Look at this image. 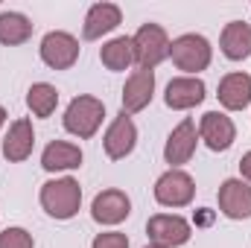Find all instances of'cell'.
I'll return each mask as SVG.
<instances>
[{"mask_svg":"<svg viewBox=\"0 0 251 248\" xmlns=\"http://www.w3.org/2000/svg\"><path fill=\"white\" fill-rule=\"evenodd\" d=\"M131 47L137 70H155L164 59H170V35L161 24H143L131 35Z\"/></svg>","mask_w":251,"mask_h":248,"instance_id":"cell-1","label":"cell"},{"mask_svg":"<svg viewBox=\"0 0 251 248\" xmlns=\"http://www.w3.org/2000/svg\"><path fill=\"white\" fill-rule=\"evenodd\" d=\"M79 204H82V187L70 175L53 178L41 187V207L53 219H73L79 213Z\"/></svg>","mask_w":251,"mask_h":248,"instance_id":"cell-2","label":"cell"},{"mask_svg":"<svg viewBox=\"0 0 251 248\" xmlns=\"http://www.w3.org/2000/svg\"><path fill=\"white\" fill-rule=\"evenodd\" d=\"M170 59L187 76H196V73L207 70V64L213 59V47L204 35L187 32V35H178L176 41H170Z\"/></svg>","mask_w":251,"mask_h":248,"instance_id":"cell-3","label":"cell"},{"mask_svg":"<svg viewBox=\"0 0 251 248\" xmlns=\"http://www.w3.org/2000/svg\"><path fill=\"white\" fill-rule=\"evenodd\" d=\"M102 117H105L102 99L88 97V94H85V97H73L70 105H67V111H64V128H67L70 134L88 140V137H94V134L100 131Z\"/></svg>","mask_w":251,"mask_h":248,"instance_id":"cell-4","label":"cell"},{"mask_svg":"<svg viewBox=\"0 0 251 248\" xmlns=\"http://www.w3.org/2000/svg\"><path fill=\"white\" fill-rule=\"evenodd\" d=\"M146 234H149V240L155 246L178 248V246H184V243H190L193 228H190L187 219L178 216V213H155L146 222Z\"/></svg>","mask_w":251,"mask_h":248,"instance_id":"cell-5","label":"cell"},{"mask_svg":"<svg viewBox=\"0 0 251 248\" xmlns=\"http://www.w3.org/2000/svg\"><path fill=\"white\" fill-rule=\"evenodd\" d=\"M196 196V181L184 170H167L155 181V198L164 207H187Z\"/></svg>","mask_w":251,"mask_h":248,"instance_id":"cell-6","label":"cell"},{"mask_svg":"<svg viewBox=\"0 0 251 248\" xmlns=\"http://www.w3.org/2000/svg\"><path fill=\"white\" fill-rule=\"evenodd\" d=\"M41 59L53 70H67L79 59V41L64 29H53L41 38Z\"/></svg>","mask_w":251,"mask_h":248,"instance_id":"cell-7","label":"cell"},{"mask_svg":"<svg viewBox=\"0 0 251 248\" xmlns=\"http://www.w3.org/2000/svg\"><path fill=\"white\" fill-rule=\"evenodd\" d=\"M199 140H204V146L213 152H225L237 140V125L222 111H207L199 120Z\"/></svg>","mask_w":251,"mask_h":248,"instance_id":"cell-8","label":"cell"},{"mask_svg":"<svg viewBox=\"0 0 251 248\" xmlns=\"http://www.w3.org/2000/svg\"><path fill=\"white\" fill-rule=\"evenodd\" d=\"M196 143H199V128L193 120H181L170 131L167 137V146H164V158L170 164V170H178L181 164H187L190 158L196 155Z\"/></svg>","mask_w":251,"mask_h":248,"instance_id":"cell-9","label":"cell"},{"mask_svg":"<svg viewBox=\"0 0 251 248\" xmlns=\"http://www.w3.org/2000/svg\"><path fill=\"white\" fill-rule=\"evenodd\" d=\"M134 143H137V125H134V120H131L126 111H120V114L111 120L105 137H102L105 155H108L111 161H120V158H126V155H131Z\"/></svg>","mask_w":251,"mask_h":248,"instance_id":"cell-10","label":"cell"},{"mask_svg":"<svg viewBox=\"0 0 251 248\" xmlns=\"http://www.w3.org/2000/svg\"><path fill=\"white\" fill-rule=\"evenodd\" d=\"M131 213V201L123 190H102L94 196V204H91V216L100 222V225H120L126 216Z\"/></svg>","mask_w":251,"mask_h":248,"instance_id":"cell-11","label":"cell"},{"mask_svg":"<svg viewBox=\"0 0 251 248\" xmlns=\"http://www.w3.org/2000/svg\"><path fill=\"white\" fill-rule=\"evenodd\" d=\"M219 210L228 219H251V184L243 178H225L219 187Z\"/></svg>","mask_w":251,"mask_h":248,"instance_id":"cell-12","label":"cell"},{"mask_svg":"<svg viewBox=\"0 0 251 248\" xmlns=\"http://www.w3.org/2000/svg\"><path fill=\"white\" fill-rule=\"evenodd\" d=\"M123 24V12L117 3H94L85 15V26H82V38L85 41H97L108 32H114Z\"/></svg>","mask_w":251,"mask_h":248,"instance_id":"cell-13","label":"cell"},{"mask_svg":"<svg viewBox=\"0 0 251 248\" xmlns=\"http://www.w3.org/2000/svg\"><path fill=\"white\" fill-rule=\"evenodd\" d=\"M201 99H204V82L199 76H176V79H170L167 94H164V102L173 111L196 108Z\"/></svg>","mask_w":251,"mask_h":248,"instance_id":"cell-14","label":"cell"},{"mask_svg":"<svg viewBox=\"0 0 251 248\" xmlns=\"http://www.w3.org/2000/svg\"><path fill=\"white\" fill-rule=\"evenodd\" d=\"M152 94H155V70H134L123 88V111L128 117L143 111L152 102Z\"/></svg>","mask_w":251,"mask_h":248,"instance_id":"cell-15","label":"cell"},{"mask_svg":"<svg viewBox=\"0 0 251 248\" xmlns=\"http://www.w3.org/2000/svg\"><path fill=\"white\" fill-rule=\"evenodd\" d=\"M32 146H35V128H32V120L21 117L9 125L6 137H3V155L6 161L12 164H21L32 155Z\"/></svg>","mask_w":251,"mask_h":248,"instance_id":"cell-16","label":"cell"},{"mask_svg":"<svg viewBox=\"0 0 251 248\" xmlns=\"http://www.w3.org/2000/svg\"><path fill=\"white\" fill-rule=\"evenodd\" d=\"M222 108L228 111H243L251 105V76L249 73H228L219 79V91H216Z\"/></svg>","mask_w":251,"mask_h":248,"instance_id":"cell-17","label":"cell"},{"mask_svg":"<svg viewBox=\"0 0 251 248\" xmlns=\"http://www.w3.org/2000/svg\"><path fill=\"white\" fill-rule=\"evenodd\" d=\"M219 50L225 53V59L231 62H243L251 56V26L246 21H231L225 24L222 35H219Z\"/></svg>","mask_w":251,"mask_h":248,"instance_id":"cell-18","label":"cell"},{"mask_svg":"<svg viewBox=\"0 0 251 248\" xmlns=\"http://www.w3.org/2000/svg\"><path fill=\"white\" fill-rule=\"evenodd\" d=\"M41 167L47 173H64V170H76L82 167V149L76 143L67 140H53L47 143V149L41 152Z\"/></svg>","mask_w":251,"mask_h":248,"instance_id":"cell-19","label":"cell"},{"mask_svg":"<svg viewBox=\"0 0 251 248\" xmlns=\"http://www.w3.org/2000/svg\"><path fill=\"white\" fill-rule=\"evenodd\" d=\"M32 38V21L24 12H0V44L18 47Z\"/></svg>","mask_w":251,"mask_h":248,"instance_id":"cell-20","label":"cell"},{"mask_svg":"<svg viewBox=\"0 0 251 248\" xmlns=\"http://www.w3.org/2000/svg\"><path fill=\"white\" fill-rule=\"evenodd\" d=\"M100 62L105 64L108 70H126L128 64H134V47H131V38L120 35V38H111L102 44L100 50Z\"/></svg>","mask_w":251,"mask_h":248,"instance_id":"cell-21","label":"cell"},{"mask_svg":"<svg viewBox=\"0 0 251 248\" xmlns=\"http://www.w3.org/2000/svg\"><path fill=\"white\" fill-rule=\"evenodd\" d=\"M26 105L35 117H50L59 105V91L50 85V82H35L29 91H26Z\"/></svg>","mask_w":251,"mask_h":248,"instance_id":"cell-22","label":"cell"},{"mask_svg":"<svg viewBox=\"0 0 251 248\" xmlns=\"http://www.w3.org/2000/svg\"><path fill=\"white\" fill-rule=\"evenodd\" d=\"M0 248H35V240L26 228H6L0 231Z\"/></svg>","mask_w":251,"mask_h":248,"instance_id":"cell-23","label":"cell"},{"mask_svg":"<svg viewBox=\"0 0 251 248\" xmlns=\"http://www.w3.org/2000/svg\"><path fill=\"white\" fill-rule=\"evenodd\" d=\"M91 248H128V237L120 231H102L94 237Z\"/></svg>","mask_w":251,"mask_h":248,"instance_id":"cell-24","label":"cell"},{"mask_svg":"<svg viewBox=\"0 0 251 248\" xmlns=\"http://www.w3.org/2000/svg\"><path fill=\"white\" fill-rule=\"evenodd\" d=\"M240 173H243V181L251 184V152L243 155V161H240Z\"/></svg>","mask_w":251,"mask_h":248,"instance_id":"cell-25","label":"cell"},{"mask_svg":"<svg viewBox=\"0 0 251 248\" xmlns=\"http://www.w3.org/2000/svg\"><path fill=\"white\" fill-rule=\"evenodd\" d=\"M3 123H6V108L0 105V128H3Z\"/></svg>","mask_w":251,"mask_h":248,"instance_id":"cell-26","label":"cell"},{"mask_svg":"<svg viewBox=\"0 0 251 248\" xmlns=\"http://www.w3.org/2000/svg\"><path fill=\"white\" fill-rule=\"evenodd\" d=\"M143 248H161V246H155V243H149V246H143Z\"/></svg>","mask_w":251,"mask_h":248,"instance_id":"cell-27","label":"cell"}]
</instances>
